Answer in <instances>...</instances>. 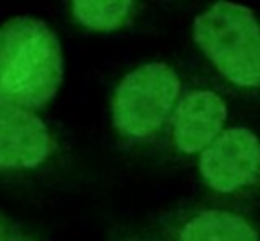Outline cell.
<instances>
[{
    "label": "cell",
    "instance_id": "6da1fadb",
    "mask_svg": "<svg viewBox=\"0 0 260 241\" xmlns=\"http://www.w3.org/2000/svg\"><path fill=\"white\" fill-rule=\"evenodd\" d=\"M63 79V53L53 28L32 16L0 26V101L24 109L45 107Z\"/></svg>",
    "mask_w": 260,
    "mask_h": 241
},
{
    "label": "cell",
    "instance_id": "7a4b0ae2",
    "mask_svg": "<svg viewBox=\"0 0 260 241\" xmlns=\"http://www.w3.org/2000/svg\"><path fill=\"white\" fill-rule=\"evenodd\" d=\"M193 38L230 83L260 87V24L250 8L215 2L193 20Z\"/></svg>",
    "mask_w": 260,
    "mask_h": 241
},
{
    "label": "cell",
    "instance_id": "3957f363",
    "mask_svg": "<svg viewBox=\"0 0 260 241\" xmlns=\"http://www.w3.org/2000/svg\"><path fill=\"white\" fill-rule=\"evenodd\" d=\"M179 97L181 79L169 65H140L116 87L110 109L112 126L130 142H146L169 122Z\"/></svg>",
    "mask_w": 260,
    "mask_h": 241
},
{
    "label": "cell",
    "instance_id": "277c9868",
    "mask_svg": "<svg viewBox=\"0 0 260 241\" xmlns=\"http://www.w3.org/2000/svg\"><path fill=\"white\" fill-rule=\"evenodd\" d=\"M199 172L205 184L221 194L254 186L260 180V140L248 128L223 130L201 154Z\"/></svg>",
    "mask_w": 260,
    "mask_h": 241
},
{
    "label": "cell",
    "instance_id": "5b68a950",
    "mask_svg": "<svg viewBox=\"0 0 260 241\" xmlns=\"http://www.w3.org/2000/svg\"><path fill=\"white\" fill-rule=\"evenodd\" d=\"M55 152V138L30 109L0 101V170H32Z\"/></svg>",
    "mask_w": 260,
    "mask_h": 241
},
{
    "label": "cell",
    "instance_id": "8992f818",
    "mask_svg": "<svg viewBox=\"0 0 260 241\" xmlns=\"http://www.w3.org/2000/svg\"><path fill=\"white\" fill-rule=\"evenodd\" d=\"M228 117L225 101L209 89H191L179 97L171 117V142L181 154H201L221 132Z\"/></svg>",
    "mask_w": 260,
    "mask_h": 241
},
{
    "label": "cell",
    "instance_id": "52a82bcc",
    "mask_svg": "<svg viewBox=\"0 0 260 241\" xmlns=\"http://www.w3.org/2000/svg\"><path fill=\"white\" fill-rule=\"evenodd\" d=\"M171 241H260L242 215L225 209H199L183 215L171 229Z\"/></svg>",
    "mask_w": 260,
    "mask_h": 241
},
{
    "label": "cell",
    "instance_id": "ba28073f",
    "mask_svg": "<svg viewBox=\"0 0 260 241\" xmlns=\"http://www.w3.org/2000/svg\"><path fill=\"white\" fill-rule=\"evenodd\" d=\"M134 12V2L130 0H75L71 2L73 18L91 30H114L124 26Z\"/></svg>",
    "mask_w": 260,
    "mask_h": 241
},
{
    "label": "cell",
    "instance_id": "9c48e42d",
    "mask_svg": "<svg viewBox=\"0 0 260 241\" xmlns=\"http://www.w3.org/2000/svg\"><path fill=\"white\" fill-rule=\"evenodd\" d=\"M0 241H8V239L4 237V227H2V221H0Z\"/></svg>",
    "mask_w": 260,
    "mask_h": 241
},
{
    "label": "cell",
    "instance_id": "30bf717a",
    "mask_svg": "<svg viewBox=\"0 0 260 241\" xmlns=\"http://www.w3.org/2000/svg\"><path fill=\"white\" fill-rule=\"evenodd\" d=\"M8 241H32V239H8Z\"/></svg>",
    "mask_w": 260,
    "mask_h": 241
}]
</instances>
